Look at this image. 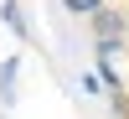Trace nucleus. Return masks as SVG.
I'll return each mask as SVG.
<instances>
[{"instance_id":"f257e3e1","label":"nucleus","mask_w":129,"mask_h":119,"mask_svg":"<svg viewBox=\"0 0 129 119\" xmlns=\"http://www.w3.org/2000/svg\"><path fill=\"white\" fill-rule=\"evenodd\" d=\"M93 36L98 41H124V16L114 5H98L93 10Z\"/></svg>"},{"instance_id":"f03ea898","label":"nucleus","mask_w":129,"mask_h":119,"mask_svg":"<svg viewBox=\"0 0 129 119\" xmlns=\"http://www.w3.org/2000/svg\"><path fill=\"white\" fill-rule=\"evenodd\" d=\"M16 78H21V57H5V62H0V99H16Z\"/></svg>"},{"instance_id":"7ed1b4c3","label":"nucleus","mask_w":129,"mask_h":119,"mask_svg":"<svg viewBox=\"0 0 129 119\" xmlns=\"http://www.w3.org/2000/svg\"><path fill=\"white\" fill-rule=\"evenodd\" d=\"M0 16H5V26L16 31V36H31V21H26V10H21L16 0H5V5H0Z\"/></svg>"},{"instance_id":"20e7f679","label":"nucleus","mask_w":129,"mask_h":119,"mask_svg":"<svg viewBox=\"0 0 129 119\" xmlns=\"http://www.w3.org/2000/svg\"><path fill=\"white\" fill-rule=\"evenodd\" d=\"M62 5H67V10H72V16H93V10H98V5H103V0H62Z\"/></svg>"}]
</instances>
